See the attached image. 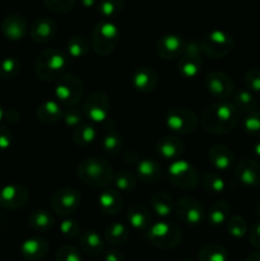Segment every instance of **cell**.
<instances>
[{
  "label": "cell",
  "mask_w": 260,
  "mask_h": 261,
  "mask_svg": "<svg viewBox=\"0 0 260 261\" xmlns=\"http://www.w3.org/2000/svg\"><path fill=\"white\" fill-rule=\"evenodd\" d=\"M102 149L110 155H116L121 152L124 139H122L121 133L117 129L116 124L111 119L105 124V133L101 140Z\"/></svg>",
  "instance_id": "obj_22"
},
{
  "label": "cell",
  "mask_w": 260,
  "mask_h": 261,
  "mask_svg": "<svg viewBox=\"0 0 260 261\" xmlns=\"http://www.w3.org/2000/svg\"><path fill=\"white\" fill-rule=\"evenodd\" d=\"M255 212H256L257 216L260 217V199L256 201V204H255Z\"/></svg>",
  "instance_id": "obj_58"
},
{
  "label": "cell",
  "mask_w": 260,
  "mask_h": 261,
  "mask_svg": "<svg viewBox=\"0 0 260 261\" xmlns=\"http://www.w3.org/2000/svg\"><path fill=\"white\" fill-rule=\"evenodd\" d=\"M201 185L211 194H221L226 189V181L219 173L205 172L201 177Z\"/></svg>",
  "instance_id": "obj_38"
},
{
  "label": "cell",
  "mask_w": 260,
  "mask_h": 261,
  "mask_svg": "<svg viewBox=\"0 0 260 261\" xmlns=\"http://www.w3.org/2000/svg\"><path fill=\"white\" fill-rule=\"evenodd\" d=\"M20 71L19 59L14 56H7L0 60V78L12 79L17 76Z\"/></svg>",
  "instance_id": "obj_41"
},
{
  "label": "cell",
  "mask_w": 260,
  "mask_h": 261,
  "mask_svg": "<svg viewBox=\"0 0 260 261\" xmlns=\"http://www.w3.org/2000/svg\"><path fill=\"white\" fill-rule=\"evenodd\" d=\"M69 59L68 54L60 48H45L36 58L35 74L42 82L58 81L65 74Z\"/></svg>",
  "instance_id": "obj_2"
},
{
  "label": "cell",
  "mask_w": 260,
  "mask_h": 261,
  "mask_svg": "<svg viewBox=\"0 0 260 261\" xmlns=\"http://www.w3.org/2000/svg\"><path fill=\"white\" fill-rule=\"evenodd\" d=\"M20 254L28 261L42 260L50 250V244L41 236H32L25 239L20 244Z\"/></svg>",
  "instance_id": "obj_19"
},
{
  "label": "cell",
  "mask_w": 260,
  "mask_h": 261,
  "mask_svg": "<svg viewBox=\"0 0 260 261\" xmlns=\"http://www.w3.org/2000/svg\"><path fill=\"white\" fill-rule=\"evenodd\" d=\"M28 224L36 231H47L55 224V217L45 209H36L28 217Z\"/></svg>",
  "instance_id": "obj_36"
},
{
  "label": "cell",
  "mask_w": 260,
  "mask_h": 261,
  "mask_svg": "<svg viewBox=\"0 0 260 261\" xmlns=\"http://www.w3.org/2000/svg\"><path fill=\"white\" fill-rule=\"evenodd\" d=\"M242 127L245 133L251 135L260 134V110H254L251 112H247L242 121Z\"/></svg>",
  "instance_id": "obj_43"
},
{
  "label": "cell",
  "mask_w": 260,
  "mask_h": 261,
  "mask_svg": "<svg viewBox=\"0 0 260 261\" xmlns=\"http://www.w3.org/2000/svg\"><path fill=\"white\" fill-rule=\"evenodd\" d=\"M252 150H254L255 154L260 157V140H257V142L254 143V145H252Z\"/></svg>",
  "instance_id": "obj_56"
},
{
  "label": "cell",
  "mask_w": 260,
  "mask_h": 261,
  "mask_svg": "<svg viewBox=\"0 0 260 261\" xmlns=\"http://www.w3.org/2000/svg\"><path fill=\"white\" fill-rule=\"evenodd\" d=\"M84 114L79 109H75V107H71V109L65 110L63 112V119L64 122H65L66 126L75 127L78 126L81 122H83Z\"/></svg>",
  "instance_id": "obj_48"
},
{
  "label": "cell",
  "mask_w": 260,
  "mask_h": 261,
  "mask_svg": "<svg viewBox=\"0 0 260 261\" xmlns=\"http://www.w3.org/2000/svg\"><path fill=\"white\" fill-rule=\"evenodd\" d=\"M244 82L246 88L252 93H260V69L251 68L245 73Z\"/></svg>",
  "instance_id": "obj_47"
},
{
  "label": "cell",
  "mask_w": 260,
  "mask_h": 261,
  "mask_svg": "<svg viewBox=\"0 0 260 261\" xmlns=\"http://www.w3.org/2000/svg\"><path fill=\"white\" fill-rule=\"evenodd\" d=\"M232 206L228 201L218 200L212 204L211 209L208 212V221L212 226H221L224 222H227L231 217Z\"/></svg>",
  "instance_id": "obj_34"
},
{
  "label": "cell",
  "mask_w": 260,
  "mask_h": 261,
  "mask_svg": "<svg viewBox=\"0 0 260 261\" xmlns=\"http://www.w3.org/2000/svg\"><path fill=\"white\" fill-rule=\"evenodd\" d=\"M180 261H195V260H193V259H189V257H186V259H183V260H180Z\"/></svg>",
  "instance_id": "obj_59"
},
{
  "label": "cell",
  "mask_w": 260,
  "mask_h": 261,
  "mask_svg": "<svg viewBox=\"0 0 260 261\" xmlns=\"http://www.w3.org/2000/svg\"><path fill=\"white\" fill-rule=\"evenodd\" d=\"M245 261H260V251H256V252H252V254H250L249 256L245 259Z\"/></svg>",
  "instance_id": "obj_55"
},
{
  "label": "cell",
  "mask_w": 260,
  "mask_h": 261,
  "mask_svg": "<svg viewBox=\"0 0 260 261\" xmlns=\"http://www.w3.org/2000/svg\"><path fill=\"white\" fill-rule=\"evenodd\" d=\"M139 158H140L139 154H138L137 152H127V153H125V155H124L125 162L129 163V165H133V166H135V163L139 161Z\"/></svg>",
  "instance_id": "obj_54"
},
{
  "label": "cell",
  "mask_w": 260,
  "mask_h": 261,
  "mask_svg": "<svg viewBox=\"0 0 260 261\" xmlns=\"http://www.w3.org/2000/svg\"><path fill=\"white\" fill-rule=\"evenodd\" d=\"M13 133L5 125H0V149L5 150L12 145Z\"/></svg>",
  "instance_id": "obj_49"
},
{
  "label": "cell",
  "mask_w": 260,
  "mask_h": 261,
  "mask_svg": "<svg viewBox=\"0 0 260 261\" xmlns=\"http://www.w3.org/2000/svg\"><path fill=\"white\" fill-rule=\"evenodd\" d=\"M176 214L178 218L189 226H198L205 216L204 206L193 196H183L175 204Z\"/></svg>",
  "instance_id": "obj_12"
},
{
  "label": "cell",
  "mask_w": 260,
  "mask_h": 261,
  "mask_svg": "<svg viewBox=\"0 0 260 261\" xmlns=\"http://www.w3.org/2000/svg\"><path fill=\"white\" fill-rule=\"evenodd\" d=\"M125 3L122 0H103L97 4V10L103 19H111L124 10Z\"/></svg>",
  "instance_id": "obj_39"
},
{
  "label": "cell",
  "mask_w": 260,
  "mask_h": 261,
  "mask_svg": "<svg viewBox=\"0 0 260 261\" xmlns=\"http://www.w3.org/2000/svg\"><path fill=\"white\" fill-rule=\"evenodd\" d=\"M103 261H124V254L120 250L110 249L105 251Z\"/></svg>",
  "instance_id": "obj_52"
},
{
  "label": "cell",
  "mask_w": 260,
  "mask_h": 261,
  "mask_svg": "<svg viewBox=\"0 0 260 261\" xmlns=\"http://www.w3.org/2000/svg\"><path fill=\"white\" fill-rule=\"evenodd\" d=\"M76 175L87 185L105 188L114 180V168L110 162L101 157H88L76 166Z\"/></svg>",
  "instance_id": "obj_3"
},
{
  "label": "cell",
  "mask_w": 260,
  "mask_h": 261,
  "mask_svg": "<svg viewBox=\"0 0 260 261\" xmlns=\"http://www.w3.org/2000/svg\"><path fill=\"white\" fill-rule=\"evenodd\" d=\"M60 232L65 237L69 239H75V237L81 236V226H79V222L76 219L68 218L63 219L60 223Z\"/></svg>",
  "instance_id": "obj_46"
},
{
  "label": "cell",
  "mask_w": 260,
  "mask_h": 261,
  "mask_svg": "<svg viewBox=\"0 0 260 261\" xmlns=\"http://www.w3.org/2000/svg\"><path fill=\"white\" fill-rule=\"evenodd\" d=\"M127 221L132 227L144 231L152 226V214L147 206L142 204H134L127 211Z\"/></svg>",
  "instance_id": "obj_28"
},
{
  "label": "cell",
  "mask_w": 260,
  "mask_h": 261,
  "mask_svg": "<svg viewBox=\"0 0 260 261\" xmlns=\"http://www.w3.org/2000/svg\"><path fill=\"white\" fill-rule=\"evenodd\" d=\"M185 38L176 32H168L161 36L155 43V51L163 60H172L184 54Z\"/></svg>",
  "instance_id": "obj_15"
},
{
  "label": "cell",
  "mask_w": 260,
  "mask_h": 261,
  "mask_svg": "<svg viewBox=\"0 0 260 261\" xmlns=\"http://www.w3.org/2000/svg\"><path fill=\"white\" fill-rule=\"evenodd\" d=\"M184 54L185 55H194V56H201V45L200 41L198 40H189L185 42V47H184Z\"/></svg>",
  "instance_id": "obj_50"
},
{
  "label": "cell",
  "mask_w": 260,
  "mask_h": 261,
  "mask_svg": "<svg viewBox=\"0 0 260 261\" xmlns=\"http://www.w3.org/2000/svg\"><path fill=\"white\" fill-rule=\"evenodd\" d=\"M247 229L249 227H247V222L245 221L244 217L235 214V216L229 217V219L227 221V231L232 237L241 239L247 233Z\"/></svg>",
  "instance_id": "obj_42"
},
{
  "label": "cell",
  "mask_w": 260,
  "mask_h": 261,
  "mask_svg": "<svg viewBox=\"0 0 260 261\" xmlns=\"http://www.w3.org/2000/svg\"><path fill=\"white\" fill-rule=\"evenodd\" d=\"M167 175L171 182L180 189H194L200 181V175L195 166L189 161L178 158L172 161L167 168Z\"/></svg>",
  "instance_id": "obj_8"
},
{
  "label": "cell",
  "mask_w": 260,
  "mask_h": 261,
  "mask_svg": "<svg viewBox=\"0 0 260 261\" xmlns=\"http://www.w3.org/2000/svg\"><path fill=\"white\" fill-rule=\"evenodd\" d=\"M46 8L58 14H66L73 10L75 2L74 0H45L43 2Z\"/></svg>",
  "instance_id": "obj_45"
},
{
  "label": "cell",
  "mask_w": 260,
  "mask_h": 261,
  "mask_svg": "<svg viewBox=\"0 0 260 261\" xmlns=\"http://www.w3.org/2000/svg\"><path fill=\"white\" fill-rule=\"evenodd\" d=\"M199 261H228V251L226 247L217 242L206 244L199 250Z\"/></svg>",
  "instance_id": "obj_35"
},
{
  "label": "cell",
  "mask_w": 260,
  "mask_h": 261,
  "mask_svg": "<svg viewBox=\"0 0 260 261\" xmlns=\"http://www.w3.org/2000/svg\"><path fill=\"white\" fill-rule=\"evenodd\" d=\"M122 204H124V199L116 189H105L98 196L99 208L106 214H116L117 212L121 211Z\"/></svg>",
  "instance_id": "obj_26"
},
{
  "label": "cell",
  "mask_w": 260,
  "mask_h": 261,
  "mask_svg": "<svg viewBox=\"0 0 260 261\" xmlns=\"http://www.w3.org/2000/svg\"><path fill=\"white\" fill-rule=\"evenodd\" d=\"M98 138V133H97L96 126L92 122H81L78 126H75L71 133V139L76 145L81 147H87V145L93 144Z\"/></svg>",
  "instance_id": "obj_29"
},
{
  "label": "cell",
  "mask_w": 260,
  "mask_h": 261,
  "mask_svg": "<svg viewBox=\"0 0 260 261\" xmlns=\"http://www.w3.org/2000/svg\"><path fill=\"white\" fill-rule=\"evenodd\" d=\"M240 112L228 99L209 105L201 114V125L212 134H228L237 126Z\"/></svg>",
  "instance_id": "obj_1"
},
{
  "label": "cell",
  "mask_w": 260,
  "mask_h": 261,
  "mask_svg": "<svg viewBox=\"0 0 260 261\" xmlns=\"http://www.w3.org/2000/svg\"><path fill=\"white\" fill-rule=\"evenodd\" d=\"M249 241L251 246L260 247V221L252 223L249 231Z\"/></svg>",
  "instance_id": "obj_51"
},
{
  "label": "cell",
  "mask_w": 260,
  "mask_h": 261,
  "mask_svg": "<svg viewBox=\"0 0 260 261\" xmlns=\"http://www.w3.org/2000/svg\"><path fill=\"white\" fill-rule=\"evenodd\" d=\"M81 200V193L76 189L71 186H64L56 190L51 196V208L59 216L66 217L78 209Z\"/></svg>",
  "instance_id": "obj_11"
},
{
  "label": "cell",
  "mask_w": 260,
  "mask_h": 261,
  "mask_svg": "<svg viewBox=\"0 0 260 261\" xmlns=\"http://www.w3.org/2000/svg\"><path fill=\"white\" fill-rule=\"evenodd\" d=\"M155 149H157L158 154L165 160L175 161L176 158L178 160V157L183 154L184 150H185V145H184L183 140L176 135L166 134L158 139Z\"/></svg>",
  "instance_id": "obj_21"
},
{
  "label": "cell",
  "mask_w": 260,
  "mask_h": 261,
  "mask_svg": "<svg viewBox=\"0 0 260 261\" xmlns=\"http://www.w3.org/2000/svg\"><path fill=\"white\" fill-rule=\"evenodd\" d=\"M55 261H82L81 251L73 245H64L56 252Z\"/></svg>",
  "instance_id": "obj_44"
},
{
  "label": "cell",
  "mask_w": 260,
  "mask_h": 261,
  "mask_svg": "<svg viewBox=\"0 0 260 261\" xmlns=\"http://www.w3.org/2000/svg\"><path fill=\"white\" fill-rule=\"evenodd\" d=\"M206 89L209 93L219 99H227L235 92V84L231 76L221 70L209 71L204 79Z\"/></svg>",
  "instance_id": "obj_14"
},
{
  "label": "cell",
  "mask_w": 260,
  "mask_h": 261,
  "mask_svg": "<svg viewBox=\"0 0 260 261\" xmlns=\"http://www.w3.org/2000/svg\"><path fill=\"white\" fill-rule=\"evenodd\" d=\"M0 28L5 38L9 41H19L24 37L28 31L27 19L19 13H12L5 15Z\"/></svg>",
  "instance_id": "obj_17"
},
{
  "label": "cell",
  "mask_w": 260,
  "mask_h": 261,
  "mask_svg": "<svg viewBox=\"0 0 260 261\" xmlns=\"http://www.w3.org/2000/svg\"><path fill=\"white\" fill-rule=\"evenodd\" d=\"M199 119L195 111L186 107L172 109L166 115V125L168 129L177 134H191L198 126Z\"/></svg>",
  "instance_id": "obj_10"
},
{
  "label": "cell",
  "mask_w": 260,
  "mask_h": 261,
  "mask_svg": "<svg viewBox=\"0 0 260 261\" xmlns=\"http://www.w3.org/2000/svg\"><path fill=\"white\" fill-rule=\"evenodd\" d=\"M150 205H152L153 211L157 216L166 218V217L172 213L175 203H173L172 196L168 193H166V191H155L150 196Z\"/></svg>",
  "instance_id": "obj_30"
},
{
  "label": "cell",
  "mask_w": 260,
  "mask_h": 261,
  "mask_svg": "<svg viewBox=\"0 0 260 261\" xmlns=\"http://www.w3.org/2000/svg\"><path fill=\"white\" fill-rule=\"evenodd\" d=\"M4 115H5V109L3 107V105L0 103V122L4 120Z\"/></svg>",
  "instance_id": "obj_57"
},
{
  "label": "cell",
  "mask_w": 260,
  "mask_h": 261,
  "mask_svg": "<svg viewBox=\"0 0 260 261\" xmlns=\"http://www.w3.org/2000/svg\"><path fill=\"white\" fill-rule=\"evenodd\" d=\"M133 87L142 93H149L155 89L158 84L157 71L149 66H139L134 69L130 76Z\"/></svg>",
  "instance_id": "obj_18"
},
{
  "label": "cell",
  "mask_w": 260,
  "mask_h": 261,
  "mask_svg": "<svg viewBox=\"0 0 260 261\" xmlns=\"http://www.w3.org/2000/svg\"><path fill=\"white\" fill-rule=\"evenodd\" d=\"M54 92H55L56 101L71 107L81 102L84 87L79 76L73 73H65L56 81Z\"/></svg>",
  "instance_id": "obj_6"
},
{
  "label": "cell",
  "mask_w": 260,
  "mask_h": 261,
  "mask_svg": "<svg viewBox=\"0 0 260 261\" xmlns=\"http://www.w3.org/2000/svg\"><path fill=\"white\" fill-rule=\"evenodd\" d=\"M111 101L102 91H93L87 96L83 105V114L92 124H106L110 120Z\"/></svg>",
  "instance_id": "obj_9"
},
{
  "label": "cell",
  "mask_w": 260,
  "mask_h": 261,
  "mask_svg": "<svg viewBox=\"0 0 260 261\" xmlns=\"http://www.w3.org/2000/svg\"><path fill=\"white\" fill-rule=\"evenodd\" d=\"M147 237L153 246L161 250H171L181 241V228L173 222L161 221L153 223L147 229Z\"/></svg>",
  "instance_id": "obj_5"
},
{
  "label": "cell",
  "mask_w": 260,
  "mask_h": 261,
  "mask_svg": "<svg viewBox=\"0 0 260 261\" xmlns=\"http://www.w3.org/2000/svg\"><path fill=\"white\" fill-rule=\"evenodd\" d=\"M93 261H97V260H93Z\"/></svg>",
  "instance_id": "obj_60"
},
{
  "label": "cell",
  "mask_w": 260,
  "mask_h": 261,
  "mask_svg": "<svg viewBox=\"0 0 260 261\" xmlns=\"http://www.w3.org/2000/svg\"><path fill=\"white\" fill-rule=\"evenodd\" d=\"M232 103L239 112H251L256 110V97L249 89H237L232 94Z\"/></svg>",
  "instance_id": "obj_33"
},
{
  "label": "cell",
  "mask_w": 260,
  "mask_h": 261,
  "mask_svg": "<svg viewBox=\"0 0 260 261\" xmlns=\"http://www.w3.org/2000/svg\"><path fill=\"white\" fill-rule=\"evenodd\" d=\"M120 27L111 19H102L96 23L92 32V46L98 55H109L120 41Z\"/></svg>",
  "instance_id": "obj_4"
},
{
  "label": "cell",
  "mask_w": 260,
  "mask_h": 261,
  "mask_svg": "<svg viewBox=\"0 0 260 261\" xmlns=\"http://www.w3.org/2000/svg\"><path fill=\"white\" fill-rule=\"evenodd\" d=\"M63 112L60 103L56 99H45L36 109L37 119L46 125H53L58 122L60 117H63Z\"/></svg>",
  "instance_id": "obj_24"
},
{
  "label": "cell",
  "mask_w": 260,
  "mask_h": 261,
  "mask_svg": "<svg viewBox=\"0 0 260 261\" xmlns=\"http://www.w3.org/2000/svg\"><path fill=\"white\" fill-rule=\"evenodd\" d=\"M19 119H20V115H19V111H18L17 109H13V107H10V109L5 110L4 120H7L8 122L17 124V122L19 121Z\"/></svg>",
  "instance_id": "obj_53"
},
{
  "label": "cell",
  "mask_w": 260,
  "mask_h": 261,
  "mask_svg": "<svg viewBox=\"0 0 260 261\" xmlns=\"http://www.w3.org/2000/svg\"><path fill=\"white\" fill-rule=\"evenodd\" d=\"M203 68V59L201 56L194 55H181L180 61L177 64V70L185 78H194L200 73Z\"/></svg>",
  "instance_id": "obj_32"
},
{
  "label": "cell",
  "mask_w": 260,
  "mask_h": 261,
  "mask_svg": "<svg viewBox=\"0 0 260 261\" xmlns=\"http://www.w3.org/2000/svg\"><path fill=\"white\" fill-rule=\"evenodd\" d=\"M208 160L217 170H227L235 161L233 152L224 144H214L208 150Z\"/></svg>",
  "instance_id": "obj_25"
},
{
  "label": "cell",
  "mask_w": 260,
  "mask_h": 261,
  "mask_svg": "<svg viewBox=\"0 0 260 261\" xmlns=\"http://www.w3.org/2000/svg\"><path fill=\"white\" fill-rule=\"evenodd\" d=\"M58 32V24L50 17L36 18L30 27V36L35 42L45 43L54 38Z\"/></svg>",
  "instance_id": "obj_20"
},
{
  "label": "cell",
  "mask_w": 260,
  "mask_h": 261,
  "mask_svg": "<svg viewBox=\"0 0 260 261\" xmlns=\"http://www.w3.org/2000/svg\"><path fill=\"white\" fill-rule=\"evenodd\" d=\"M89 46H91V42H89V40L86 36L75 35L69 38L68 42H66L65 53L71 59L82 58V56H84L89 51Z\"/></svg>",
  "instance_id": "obj_37"
},
{
  "label": "cell",
  "mask_w": 260,
  "mask_h": 261,
  "mask_svg": "<svg viewBox=\"0 0 260 261\" xmlns=\"http://www.w3.org/2000/svg\"><path fill=\"white\" fill-rule=\"evenodd\" d=\"M237 181L246 186L260 185V162L254 158H242L235 166Z\"/></svg>",
  "instance_id": "obj_16"
},
{
  "label": "cell",
  "mask_w": 260,
  "mask_h": 261,
  "mask_svg": "<svg viewBox=\"0 0 260 261\" xmlns=\"http://www.w3.org/2000/svg\"><path fill=\"white\" fill-rule=\"evenodd\" d=\"M201 53L213 59L228 55L235 47L233 36L224 30H213L206 33L200 41Z\"/></svg>",
  "instance_id": "obj_7"
},
{
  "label": "cell",
  "mask_w": 260,
  "mask_h": 261,
  "mask_svg": "<svg viewBox=\"0 0 260 261\" xmlns=\"http://www.w3.org/2000/svg\"><path fill=\"white\" fill-rule=\"evenodd\" d=\"M112 182L115 184L116 190L130 191L137 186V178H135V176L130 171L121 170L119 172H115Z\"/></svg>",
  "instance_id": "obj_40"
},
{
  "label": "cell",
  "mask_w": 260,
  "mask_h": 261,
  "mask_svg": "<svg viewBox=\"0 0 260 261\" xmlns=\"http://www.w3.org/2000/svg\"><path fill=\"white\" fill-rule=\"evenodd\" d=\"M28 199L30 191L22 184H8L0 188V206L8 211L23 208Z\"/></svg>",
  "instance_id": "obj_13"
},
{
  "label": "cell",
  "mask_w": 260,
  "mask_h": 261,
  "mask_svg": "<svg viewBox=\"0 0 260 261\" xmlns=\"http://www.w3.org/2000/svg\"><path fill=\"white\" fill-rule=\"evenodd\" d=\"M135 170L140 180L145 184H154L162 177L163 168L160 162L152 158H139L135 163Z\"/></svg>",
  "instance_id": "obj_23"
},
{
  "label": "cell",
  "mask_w": 260,
  "mask_h": 261,
  "mask_svg": "<svg viewBox=\"0 0 260 261\" xmlns=\"http://www.w3.org/2000/svg\"><path fill=\"white\" fill-rule=\"evenodd\" d=\"M129 237V229L122 222H112L105 229V240L111 246H120L126 242Z\"/></svg>",
  "instance_id": "obj_31"
},
{
  "label": "cell",
  "mask_w": 260,
  "mask_h": 261,
  "mask_svg": "<svg viewBox=\"0 0 260 261\" xmlns=\"http://www.w3.org/2000/svg\"><path fill=\"white\" fill-rule=\"evenodd\" d=\"M79 247L89 256L101 255L105 250V241L96 231H84L79 236Z\"/></svg>",
  "instance_id": "obj_27"
}]
</instances>
